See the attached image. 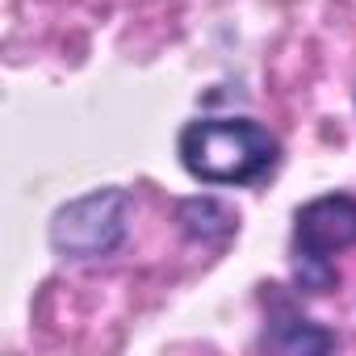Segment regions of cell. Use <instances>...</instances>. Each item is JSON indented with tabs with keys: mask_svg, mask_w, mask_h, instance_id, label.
Here are the masks:
<instances>
[{
	"mask_svg": "<svg viewBox=\"0 0 356 356\" xmlns=\"http://www.w3.org/2000/svg\"><path fill=\"white\" fill-rule=\"evenodd\" d=\"M176 155L197 185L252 189L281 168V138L256 118H193L176 134Z\"/></svg>",
	"mask_w": 356,
	"mask_h": 356,
	"instance_id": "cell-1",
	"label": "cell"
},
{
	"mask_svg": "<svg viewBox=\"0 0 356 356\" xmlns=\"http://www.w3.org/2000/svg\"><path fill=\"white\" fill-rule=\"evenodd\" d=\"M356 248V193H323L293 210L289 264L298 293H331L339 285L335 256Z\"/></svg>",
	"mask_w": 356,
	"mask_h": 356,
	"instance_id": "cell-2",
	"label": "cell"
},
{
	"mask_svg": "<svg viewBox=\"0 0 356 356\" xmlns=\"http://www.w3.org/2000/svg\"><path fill=\"white\" fill-rule=\"evenodd\" d=\"M130 210H134V202L118 185L88 189L84 197L63 202L51 214V227H47L51 252L59 260H72V264L113 256L130 235Z\"/></svg>",
	"mask_w": 356,
	"mask_h": 356,
	"instance_id": "cell-3",
	"label": "cell"
},
{
	"mask_svg": "<svg viewBox=\"0 0 356 356\" xmlns=\"http://www.w3.org/2000/svg\"><path fill=\"white\" fill-rule=\"evenodd\" d=\"M260 302H264V331H260V348L264 352L318 356V352H331L339 343L335 331L314 323L285 285H260Z\"/></svg>",
	"mask_w": 356,
	"mask_h": 356,
	"instance_id": "cell-4",
	"label": "cell"
},
{
	"mask_svg": "<svg viewBox=\"0 0 356 356\" xmlns=\"http://www.w3.org/2000/svg\"><path fill=\"white\" fill-rule=\"evenodd\" d=\"M176 222L193 243H206V248H222L239 235V214L218 197H185L176 206Z\"/></svg>",
	"mask_w": 356,
	"mask_h": 356,
	"instance_id": "cell-5",
	"label": "cell"
}]
</instances>
